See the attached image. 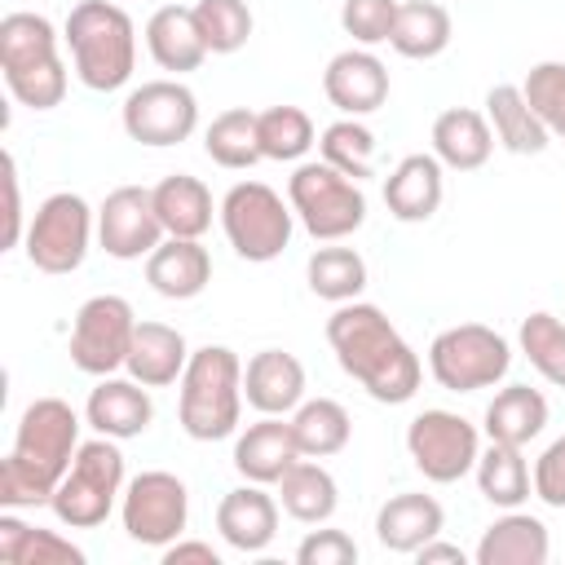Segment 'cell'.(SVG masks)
Returning a JSON list of instances; mask_svg holds the SVG:
<instances>
[{
	"label": "cell",
	"mask_w": 565,
	"mask_h": 565,
	"mask_svg": "<svg viewBox=\"0 0 565 565\" xmlns=\"http://www.w3.org/2000/svg\"><path fill=\"white\" fill-rule=\"evenodd\" d=\"M327 344L349 380L366 388V397L384 406H402L419 388V353L406 344V335L388 322L380 305L366 300H344L327 318Z\"/></svg>",
	"instance_id": "obj_1"
},
{
	"label": "cell",
	"mask_w": 565,
	"mask_h": 565,
	"mask_svg": "<svg viewBox=\"0 0 565 565\" xmlns=\"http://www.w3.org/2000/svg\"><path fill=\"white\" fill-rule=\"evenodd\" d=\"M79 450V415L62 397H35L13 433V450L0 463V508H40L53 499Z\"/></svg>",
	"instance_id": "obj_2"
},
{
	"label": "cell",
	"mask_w": 565,
	"mask_h": 565,
	"mask_svg": "<svg viewBox=\"0 0 565 565\" xmlns=\"http://www.w3.org/2000/svg\"><path fill=\"white\" fill-rule=\"evenodd\" d=\"M62 40L84 88L115 93L132 79L137 66V26L115 0H79L66 13Z\"/></svg>",
	"instance_id": "obj_3"
},
{
	"label": "cell",
	"mask_w": 565,
	"mask_h": 565,
	"mask_svg": "<svg viewBox=\"0 0 565 565\" xmlns=\"http://www.w3.org/2000/svg\"><path fill=\"white\" fill-rule=\"evenodd\" d=\"M243 362L225 344H203L190 353L181 371V397H177V419L185 437L194 441H221L238 433L243 419Z\"/></svg>",
	"instance_id": "obj_4"
},
{
	"label": "cell",
	"mask_w": 565,
	"mask_h": 565,
	"mask_svg": "<svg viewBox=\"0 0 565 565\" xmlns=\"http://www.w3.org/2000/svg\"><path fill=\"white\" fill-rule=\"evenodd\" d=\"M124 499V455L115 446V437H93V441H79L66 477L57 481L49 508L62 525L71 530H93L102 525L115 503Z\"/></svg>",
	"instance_id": "obj_5"
},
{
	"label": "cell",
	"mask_w": 565,
	"mask_h": 565,
	"mask_svg": "<svg viewBox=\"0 0 565 565\" xmlns=\"http://www.w3.org/2000/svg\"><path fill=\"white\" fill-rule=\"evenodd\" d=\"M287 203L296 221L318 238V243H340L366 221V194L353 177L331 168L327 159L300 163L287 181Z\"/></svg>",
	"instance_id": "obj_6"
},
{
	"label": "cell",
	"mask_w": 565,
	"mask_h": 565,
	"mask_svg": "<svg viewBox=\"0 0 565 565\" xmlns=\"http://www.w3.org/2000/svg\"><path fill=\"white\" fill-rule=\"evenodd\" d=\"M291 221H296L291 203H282V194L265 181H238L221 199V230L230 247L252 265H265L287 252Z\"/></svg>",
	"instance_id": "obj_7"
},
{
	"label": "cell",
	"mask_w": 565,
	"mask_h": 565,
	"mask_svg": "<svg viewBox=\"0 0 565 565\" xmlns=\"http://www.w3.org/2000/svg\"><path fill=\"white\" fill-rule=\"evenodd\" d=\"M508 366H512V344L486 322L446 327L428 344V371L450 393L494 388L508 375Z\"/></svg>",
	"instance_id": "obj_8"
},
{
	"label": "cell",
	"mask_w": 565,
	"mask_h": 565,
	"mask_svg": "<svg viewBox=\"0 0 565 565\" xmlns=\"http://www.w3.org/2000/svg\"><path fill=\"white\" fill-rule=\"evenodd\" d=\"M93 207L71 194V190H57L49 194L35 216L26 221V238H22V252L26 260L40 269V274H75L88 256V243H93Z\"/></svg>",
	"instance_id": "obj_9"
},
{
	"label": "cell",
	"mask_w": 565,
	"mask_h": 565,
	"mask_svg": "<svg viewBox=\"0 0 565 565\" xmlns=\"http://www.w3.org/2000/svg\"><path fill=\"white\" fill-rule=\"evenodd\" d=\"M119 516H124V530L132 543L141 547H168L185 534V521H190V490L177 472H163V468H150V472H137L128 486H124V499H119Z\"/></svg>",
	"instance_id": "obj_10"
},
{
	"label": "cell",
	"mask_w": 565,
	"mask_h": 565,
	"mask_svg": "<svg viewBox=\"0 0 565 565\" xmlns=\"http://www.w3.org/2000/svg\"><path fill=\"white\" fill-rule=\"evenodd\" d=\"M406 450L415 459V468L437 481V486H450V481H463L472 468H477V455H481V433L472 419L455 415V411H419L411 424H406Z\"/></svg>",
	"instance_id": "obj_11"
},
{
	"label": "cell",
	"mask_w": 565,
	"mask_h": 565,
	"mask_svg": "<svg viewBox=\"0 0 565 565\" xmlns=\"http://www.w3.org/2000/svg\"><path fill=\"white\" fill-rule=\"evenodd\" d=\"M137 331V313L124 296H93L79 305L75 327H71V362L84 375H115L128 362Z\"/></svg>",
	"instance_id": "obj_12"
},
{
	"label": "cell",
	"mask_w": 565,
	"mask_h": 565,
	"mask_svg": "<svg viewBox=\"0 0 565 565\" xmlns=\"http://www.w3.org/2000/svg\"><path fill=\"white\" fill-rule=\"evenodd\" d=\"M119 119L141 146H181L199 128V97L181 79H146L124 97Z\"/></svg>",
	"instance_id": "obj_13"
},
{
	"label": "cell",
	"mask_w": 565,
	"mask_h": 565,
	"mask_svg": "<svg viewBox=\"0 0 565 565\" xmlns=\"http://www.w3.org/2000/svg\"><path fill=\"white\" fill-rule=\"evenodd\" d=\"M163 221L146 185H115L97 207V243L115 260H141L163 243Z\"/></svg>",
	"instance_id": "obj_14"
},
{
	"label": "cell",
	"mask_w": 565,
	"mask_h": 565,
	"mask_svg": "<svg viewBox=\"0 0 565 565\" xmlns=\"http://www.w3.org/2000/svg\"><path fill=\"white\" fill-rule=\"evenodd\" d=\"M322 93L344 115H371L388 102V66L371 49H344L322 71Z\"/></svg>",
	"instance_id": "obj_15"
},
{
	"label": "cell",
	"mask_w": 565,
	"mask_h": 565,
	"mask_svg": "<svg viewBox=\"0 0 565 565\" xmlns=\"http://www.w3.org/2000/svg\"><path fill=\"white\" fill-rule=\"evenodd\" d=\"M243 397L256 415H291L305 402V366L287 349H260L243 366Z\"/></svg>",
	"instance_id": "obj_16"
},
{
	"label": "cell",
	"mask_w": 565,
	"mask_h": 565,
	"mask_svg": "<svg viewBox=\"0 0 565 565\" xmlns=\"http://www.w3.org/2000/svg\"><path fill=\"white\" fill-rule=\"evenodd\" d=\"M441 159L437 154H406L388 177H384V207L393 221L402 225H419L433 221L446 194V177H441Z\"/></svg>",
	"instance_id": "obj_17"
},
{
	"label": "cell",
	"mask_w": 565,
	"mask_h": 565,
	"mask_svg": "<svg viewBox=\"0 0 565 565\" xmlns=\"http://www.w3.org/2000/svg\"><path fill=\"white\" fill-rule=\"evenodd\" d=\"M296 459H300V446H296L291 419L282 415H260L234 441V468L243 481H256V486H278V477Z\"/></svg>",
	"instance_id": "obj_18"
},
{
	"label": "cell",
	"mask_w": 565,
	"mask_h": 565,
	"mask_svg": "<svg viewBox=\"0 0 565 565\" xmlns=\"http://www.w3.org/2000/svg\"><path fill=\"white\" fill-rule=\"evenodd\" d=\"M84 419L102 433V437H115V441H128V437H141L154 419V402L146 393V384H137L132 375L119 380V375H102L97 388L88 393L84 402Z\"/></svg>",
	"instance_id": "obj_19"
},
{
	"label": "cell",
	"mask_w": 565,
	"mask_h": 565,
	"mask_svg": "<svg viewBox=\"0 0 565 565\" xmlns=\"http://www.w3.org/2000/svg\"><path fill=\"white\" fill-rule=\"evenodd\" d=\"M216 530H221V539H225L234 552H243V556L265 552V547L274 543V534H278V499H274L265 486L247 481V486L230 490V494L216 503Z\"/></svg>",
	"instance_id": "obj_20"
},
{
	"label": "cell",
	"mask_w": 565,
	"mask_h": 565,
	"mask_svg": "<svg viewBox=\"0 0 565 565\" xmlns=\"http://www.w3.org/2000/svg\"><path fill=\"white\" fill-rule=\"evenodd\" d=\"M446 530V512L433 494H419V490H406V494H393L388 503H380L375 512V539L388 547V552H402V556H415L428 539H437Z\"/></svg>",
	"instance_id": "obj_21"
},
{
	"label": "cell",
	"mask_w": 565,
	"mask_h": 565,
	"mask_svg": "<svg viewBox=\"0 0 565 565\" xmlns=\"http://www.w3.org/2000/svg\"><path fill=\"white\" fill-rule=\"evenodd\" d=\"M146 282L163 300H194L212 282V256L199 238H163L146 256Z\"/></svg>",
	"instance_id": "obj_22"
},
{
	"label": "cell",
	"mask_w": 565,
	"mask_h": 565,
	"mask_svg": "<svg viewBox=\"0 0 565 565\" xmlns=\"http://www.w3.org/2000/svg\"><path fill=\"white\" fill-rule=\"evenodd\" d=\"M190 362V344L177 327L168 322H137L132 331V349H128V362L124 371L146 384V388H168V384H181V371Z\"/></svg>",
	"instance_id": "obj_23"
},
{
	"label": "cell",
	"mask_w": 565,
	"mask_h": 565,
	"mask_svg": "<svg viewBox=\"0 0 565 565\" xmlns=\"http://www.w3.org/2000/svg\"><path fill=\"white\" fill-rule=\"evenodd\" d=\"M472 556H477V565H547L552 539L539 516L508 508L499 521L486 525Z\"/></svg>",
	"instance_id": "obj_24"
},
{
	"label": "cell",
	"mask_w": 565,
	"mask_h": 565,
	"mask_svg": "<svg viewBox=\"0 0 565 565\" xmlns=\"http://www.w3.org/2000/svg\"><path fill=\"white\" fill-rule=\"evenodd\" d=\"M433 154L441 159V168L455 172H477L490 154H494V128L481 110L472 106H450L433 119Z\"/></svg>",
	"instance_id": "obj_25"
},
{
	"label": "cell",
	"mask_w": 565,
	"mask_h": 565,
	"mask_svg": "<svg viewBox=\"0 0 565 565\" xmlns=\"http://www.w3.org/2000/svg\"><path fill=\"white\" fill-rule=\"evenodd\" d=\"M146 49H150V57H154L159 71H172V75L199 71L203 57H207V44L199 35L194 9H185V4L154 9L150 22H146Z\"/></svg>",
	"instance_id": "obj_26"
},
{
	"label": "cell",
	"mask_w": 565,
	"mask_h": 565,
	"mask_svg": "<svg viewBox=\"0 0 565 565\" xmlns=\"http://www.w3.org/2000/svg\"><path fill=\"white\" fill-rule=\"evenodd\" d=\"M486 119L494 128V141L512 154H543L552 141V132L543 128V119L525 102L521 84H494L486 93Z\"/></svg>",
	"instance_id": "obj_27"
},
{
	"label": "cell",
	"mask_w": 565,
	"mask_h": 565,
	"mask_svg": "<svg viewBox=\"0 0 565 565\" xmlns=\"http://www.w3.org/2000/svg\"><path fill=\"white\" fill-rule=\"evenodd\" d=\"M481 428L490 441H503V446H530L543 428H547V397L530 384H508L490 397L486 415H481Z\"/></svg>",
	"instance_id": "obj_28"
},
{
	"label": "cell",
	"mask_w": 565,
	"mask_h": 565,
	"mask_svg": "<svg viewBox=\"0 0 565 565\" xmlns=\"http://www.w3.org/2000/svg\"><path fill=\"white\" fill-rule=\"evenodd\" d=\"M150 194H154V212L168 238H203L212 230V190L199 177L172 172Z\"/></svg>",
	"instance_id": "obj_29"
},
{
	"label": "cell",
	"mask_w": 565,
	"mask_h": 565,
	"mask_svg": "<svg viewBox=\"0 0 565 565\" xmlns=\"http://www.w3.org/2000/svg\"><path fill=\"white\" fill-rule=\"evenodd\" d=\"M278 503H282V512H287L291 521H300V525H327V521L335 516L340 486H335V477H331L322 463H313V459L300 455V459L278 477Z\"/></svg>",
	"instance_id": "obj_30"
},
{
	"label": "cell",
	"mask_w": 565,
	"mask_h": 565,
	"mask_svg": "<svg viewBox=\"0 0 565 565\" xmlns=\"http://www.w3.org/2000/svg\"><path fill=\"white\" fill-rule=\"evenodd\" d=\"M450 35H455V22L437 0H402L388 44L411 62H428L450 49Z\"/></svg>",
	"instance_id": "obj_31"
},
{
	"label": "cell",
	"mask_w": 565,
	"mask_h": 565,
	"mask_svg": "<svg viewBox=\"0 0 565 565\" xmlns=\"http://www.w3.org/2000/svg\"><path fill=\"white\" fill-rule=\"evenodd\" d=\"M0 561H9V565H84V547H75L57 530L18 521L9 508V512H0Z\"/></svg>",
	"instance_id": "obj_32"
},
{
	"label": "cell",
	"mask_w": 565,
	"mask_h": 565,
	"mask_svg": "<svg viewBox=\"0 0 565 565\" xmlns=\"http://www.w3.org/2000/svg\"><path fill=\"white\" fill-rule=\"evenodd\" d=\"M477 490L486 503L494 508H521L534 490V477H530V463L521 455V446H503V441H490L481 455H477Z\"/></svg>",
	"instance_id": "obj_33"
},
{
	"label": "cell",
	"mask_w": 565,
	"mask_h": 565,
	"mask_svg": "<svg viewBox=\"0 0 565 565\" xmlns=\"http://www.w3.org/2000/svg\"><path fill=\"white\" fill-rule=\"evenodd\" d=\"M291 433H296V446L305 459H327L349 446L353 419L335 397H309L291 411Z\"/></svg>",
	"instance_id": "obj_34"
},
{
	"label": "cell",
	"mask_w": 565,
	"mask_h": 565,
	"mask_svg": "<svg viewBox=\"0 0 565 565\" xmlns=\"http://www.w3.org/2000/svg\"><path fill=\"white\" fill-rule=\"evenodd\" d=\"M203 150L216 168H230V172H243L252 163H260V128H256V110L247 106H230L221 110L207 132H203Z\"/></svg>",
	"instance_id": "obj_35"
},
{
	"label": "cell",
	"mask_w": 565,
	"mask_h": 565,
	"mask_svg": "<svg viewBox=\"0 0 565 565\" xmlns=\"http://www.w3.org/2000/svg\"><path fill=\"white\" fill-rule=\"evenodd\" d=\"M305 278H309V291L318 300L344 305V300H358L362 296V287H366V260L353 247L327 243V247H318L305 260Z\"/></svg>",
	"instance_id": "obj_36"
},
{
	"label": "cell",
	"mask_w": 565,
	"mask_h": 565,
	"mask_svg": "<svg viewBox=\"0 0 565 565\" xmlns=\"http://www.w3.org/2000/svg\"><path fill=\"white\" fill-rule=\"evenodd\" d=\"M62 57L57 53V31L44 13H4L0 18V71H22L35 62Z\"/></svg>",
	"instance_id": "obj_37"
},
{
	"label": "cell",
	"mask_w": 565,
	"mask_h": 565,
	"mask_svg": "<svg viewBox=\"0 0 565 565\" xmlns=\"http://www.w3.org/2000/svg\"><path fill=\"white\" fill-rule=\"evenodd\" d=\"M256 128H260V154L274 163H296L313 146V119L300 106L256 110Z\"/></svg>",
	"instance_id": "obj_38"
},
{
	"label": "cell",
	"mask_w": 565,
	"mask_h": 565,
	"mask_svg": "<svg viewBox=\"0 0 565 565\" xmlns=\"http://www.w3.org/2000/svg\"><path fill=\"white\" fill-rule=\"evenodd\" d=\"M318 146H322V159L331 168H340L344 177H353V181L375 172V132L358 115H344V119L327 124Z\"/></svg>",
	"instance_id": "obj_39"
},
{
	"label": "cell",
	"mask_w": 565,
	"mask_h": 565,
	"mask_svg": "<svg viewBox=\"0 0 565 565\" xmlns=\"http://www.w3.org/2000/svg\"><path fill=\"white\" fill-rule=\"evenodd\" d=\"M516 344L547 384L565 388V322L556 313H543V309L530 313L516 331Z\"/></svg>",
	"instance_id": "obj_40"
},
{
	"label": "cell",
	"mask_w": 565,
	"mask_h": 565,
	"mask_svg": "<svg viewBox=\"0 0 565 565\" xmlns=\"http://www.w3.org/2000/svg\"><path fill=\"white\" fill-rule=\"evenodd\" d=\"M194 22H199V35H203L207 53H238L252 40L247 0H199Z\"/></svg>",
	"instance_id": "obj_41"
},
{
	"label": "cell",
	"mask_w": 565,
	"mask_h": 565,
	"mask_svg": "<svg viewBox=\"0 0 565 565\" xmlns=\"http://www.w3.org/2000/svg\"><path fill=\"white\" fill-rule=\"evenodd\" d=\"M521 93L534 106V115L543 119V128L552 137H565V62L530 66V75L521 79Z\"/></svg>",
	"instance_id": "obj_42"
},
{
	"label": "cell",
	"mask_w": 565,
	"mask_h": 565,
	"mask_svg": "<svg viewBox=\"0 0 565 565\" xmlns=\"http://www.w3.org/2000/svg\"><path fill=\"white\" fill-rule=\"evenodd\" d=\"M4 84H9V93H13L22 106H31V110H53V106H62V97H66V62H62V57H49V62L9 71Z\"/></svg>",
	"instance_id": "obj_43"
},
{
	"label": "cell",
	"mask_w": 565,
	"mask_h": 565,
	"mask_svg": "<svg viewBox=\"0 0 565 565\" xmlns=\"http://www.w3.org/2000/svg\"><path fill=\"white\" fill-rule=\"evenodd\" d=\"M402 0H344L340 4V26L344 35H353L362 49L384 44L393 35V18H397Z\"/></svg>",
	"instance_id": "obj_44"
},
{
	"label": "cell",
	"mask_w": 565,
	"mask_h": 565,
	"mask_svg": "<svg viewBox=\"0 0 565 565\" xmlns=\"http://www.w3.org/2000/svg\"><path fill=\"white\" fill-rule=\"evenodd\" d=\"M300 565H353L358 561V543L344 530H309L296 547Z\"/></svg>",
	"instance_id": "obj_45"
},
{
	"label": "cell",
	"mask_w": 565,
	"mask_h": 565,
	"mask_svg": "<svg viewBox=\"0 0 565 565\" xmlns=\"http://www.w3.org/2000/svg\"><path fill=\"white\" fill-rule=\"evenodd\" d=\"M530 477H534V494H539L547 508L565 512V433L543 446V455L534 459V472H530Z\"/></svg>",
	"instance_id": "obj_46"
},
{
	"label": "cell",
	"mask_w": 565,
	"mask_h": 565,
	"mask_svg": "<svg viewBox=\"0 0 565 565\" xmlns=\"http://www.w3.org/2000/svg\"><path fill=\"white\" fill-rule=\"evenodd\" d=\"M4 199H9V212H4V247H18L26 238V225H22V199H18V163H13V154H4Z\"/></svg>",
	"instance_id": "obj_47"
},
{
	"label": "cell",
	"mask_w": 565,
	"mask_h": 565,
	"mask_svg": "<svg viewBox=\"0 0 565 565\" xmlns=\"http://www.w3.org/2000/svg\"><path fill=\"white\" fill-rule=\"evenodd\" d=\"M221 565V552L212 543H199V539H177L163 547V565Z\"/></svg>",
	"instance_id": "obj_48"
},
{
	"label": "cell",
	"mask_w": 565,
	"mask_h": 565,
	"mask_svg": "<svg viewBox=\"0 0 565 565\" xmlns=\"http://www.w3.org/2000/svg\"><path fill=\"white\" fill-rule=\"evenodd\" d=\"M415 556H419V565H437V561H455V565H463V561H468V556H463V547L441 543V534H437V539H428V543H424Z\"/></svg>",
	"instance_id": "obj_49"
}]
</instances>
